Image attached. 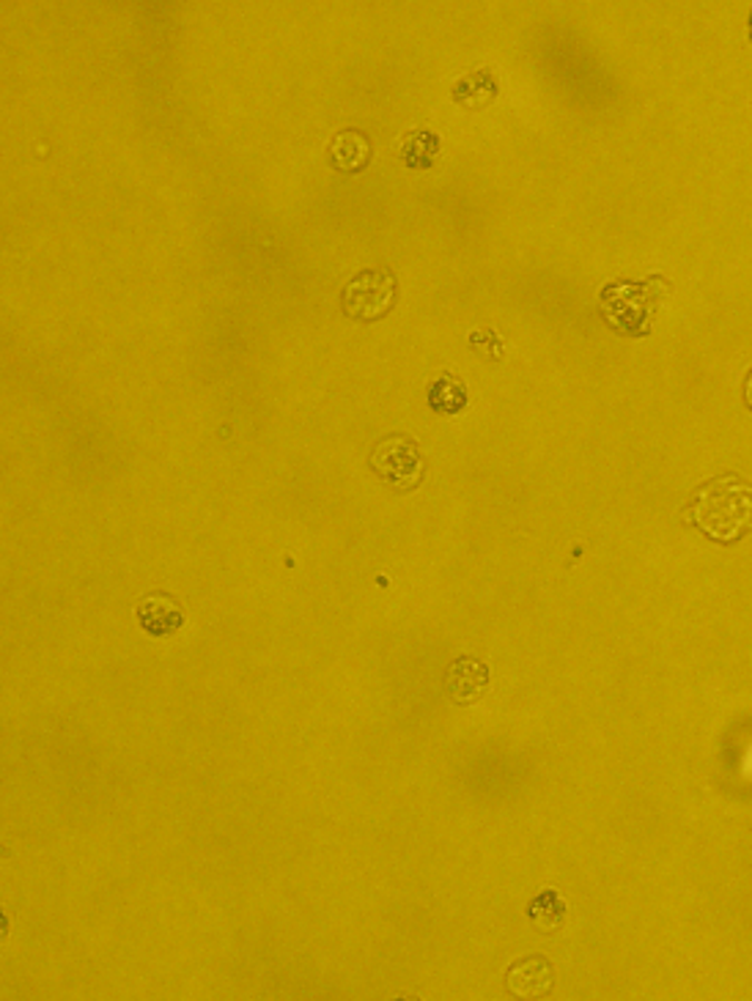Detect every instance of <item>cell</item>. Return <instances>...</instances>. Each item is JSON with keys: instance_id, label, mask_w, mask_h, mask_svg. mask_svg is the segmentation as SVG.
Instances as JSON below:
<instances>
[{"instance_id": "cell-6", "label": "cell", "mask_w": 752, "mask_h": 1001, "mask_svg": "<svg viewBox=\"0 0 752 1001\" xmlns=\"http://www.w3.org/2000/svg\"><path fill=\"white\" fill-rule=\"evenodd\" d=\"M489 665H484L476 656H459L448 667L446 689L456 705H476L489 689Z\"/></svg>"}, {"instance_id": "cell-3", "label": "cell", "mask_w": 752, "mask_h": 1001, "mask_svg": "<svg viewBox=\"0 0 752 1001\" xmlns=\"http://www.w3.org/2000/svg\"><path fill=\"white\" fill-rule=\"evenodd\" d=\"M395 294H399V281H395L393 269L377 266V269L358 272V275L346 283L341 305L349 318L371 324L393 311Z\"/></svg>"}, {"instance_id": "cell-2", "label": "cell", "mask_w": 752, "mask_h": 1001, "mask_svg": "<svg viewBox=\"0 0 752 1001\" xmlns=\"http://www.w3.org/2000/svg\"><path fill=\"white\" fill-rule=\"evenodd\" d=\"M673 294L671 277L651 275L645 281H618L602 292L604 316L618 333L632 337L651 335L654 316Z\"/></svg>"}, {"instance_id": "cell-4", "label": "cell", "mask_w": 752, "mask_h": 1001, "mask_svg": "<svg viewBox=\"0 0 752 1001\" xmlns=\"http://www.w3.org/2000/svg\"><path fill=\"white\" fill-rule=\"evenodd\" d=\"M369 464L390 489L401 491V494L418 489L426 475L423 450L407 434H390L382 442H377Z\"/></svg>"}, {"instance_id": "cell-12", "label": "cell", "mask_w": 752, "mask_h": 1001, "mask_svg": "<svg viewBox=\"0 0 752 1001\" xmlns=\"http://www.w3.org/2000/svg\"><path fill=\"white\" fill-rule=\"evenodd\" d=\"M566 914H568L566 900L560 897V892L553 890V886L538 892L536 897H533V903L527 905V916H530L544 933H555V930L564 928Z\"/></svg>"}, {"instance_id": "cell-7", "label": "cell", "mask_w": 752, "mask_h": 1001, "mask_svg": "<svg viewBox=\"0 0 752 1001\" xmlns=\"http://www.w3.org/2000/svg\"><path fill=\"white\" fill-rule=\"evenodd\" d=\"M135 615H138V624L144 626V631L152 634V637H170L185 626L182 603L174 596L163 593V590L140 598Z\"/></svg>"}, {"instance_id": "cell-5", "label": "cell", "mask_w": 752, "mask_h": 1001, "mask_svg": "<svg viewBox=\"0 0 752 1001\" xmlns=\"http://www.w3.org/2000/svg\"><path fill=\"white\" fill-rule=\"evenodd\" d=\"M506 988L517 999H544L555 988V965L547 955H527L508 965Z\"/></svg>"}, {"instance_id": "cell-15", "label": "cell", "mask_w": 752, "mask_h": 1001, "mask_svg": "<svg viewBox=\"0 0 752 1001\" xmlns=\"http://www.w3.org/2000/svg\"><path fill=\"white\" fill-rule=\"evenodd\" d=\"M750 41H752V11H750Z\"/></svg>"}, {"instance_id": "cell-10", "label": "cell", "mask_w": 752, "mask_h": 1001, "mask_svg": "<svg viewBox=\"0 0 752 1001\" xmlns=\"http://www.w3.org/2000/svg\"><path fill=\"white\" fill-rule=\"evenodd\" d=\"M467 404H470V393H467L465 382L456 373L442 371L429 384V406L437 414H459Z\"/></svg>"}, {"instance_id": "cell-14", "label": "cell", "mask_w": 752, "mask_h": 1001, "mask_svg": "<svg viewBox=\"0 0 752 1001\" xmlns=\"http://www.w3.org/2000/svg\"><path fill=\"white\" fill-rule=\"evenodd\" d=\"M742 399H744V406L750 409L752 412V369L744 373V382H742Z\"/></svg>"}, {"instance_id": "cell-1", "label": "cell", "mask_w": 752, "mask_h": 1001, "mask_svg": "<svg viewBox=\"0 0 752 1001\" xmlns=\"http://www.w3.org/2000/svg\"><path fill=\"white\" fill-rule=\"evenodd\" d=\"M681 519L716 547H736L752 536V481L739 472L709 478L692 491Z\"/></svg>"}, {"instance_id": "cell-11", "label": "cell", "mask_w": 752, "mask_h": 1001, "mask_svg": "<svg viewBox=\"0 0 752 1001\" xmlns=\"http://www.w3.org/2000/svg\"><path fill=\"white\" fill-rule=\"evenodd\" d=\"M442 140L431 129H412L401 144V163L410 170H429L434 159L440 157Z\"/></svg>"}, {"instance_id": "cell-9", "label": "cell", "mask_w": 752, "mask_h": 1001, "mask_svg": "<svg viewBox=\"0 0 752 1001\" xmlns=\"http://www.w3.org/2000/svg\"><path fill=\"white\" fill-rule=\"evenodd\" d=\"M374 149H371L369 135L360 129H343L330 144V165L339 168L341 174H360L369 168Z\"/></svg>"}, {"instance_id": "cell-8", "label": "cell", "mask_w": 752, "mask_h": 1001, "mask_svg": "<svg viewBox=\"0 0 752 1001\" xmlns=\"http://www.w3.org/2000/svg\"><path fill=\"white\" fill-rule=\"evenodd\" d=\"M497 94H500V77L491 67H481L453 82L451 99L465 110H484L495 102Z\"/></svg>"}, {"instance_id": "cell-13", "label": "cell", "mask_w": 752, "mask_h": 1001, "mask_svg": "<svg viewBox=\"0 0 752 1001\" xmlns=\"http://www.w3.org/2000/svg\"><path fill=\"white\" fill-rule=\"evenodd\" d=\"M467 343H470V349L478 354V357L491 360V363L506 357V341H502V337L497 335V330L491 327L472 330V333L467 335Z\"/></svg>"}]
</instances>
